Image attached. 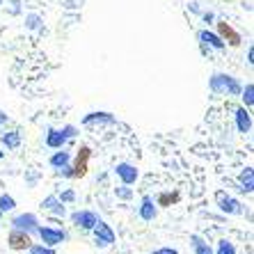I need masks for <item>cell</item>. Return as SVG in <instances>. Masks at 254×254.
I'll use <instances>...</instances> for the list:
<instances>
[{"instance_id": "34", "label": "cell", "mask_w": 254, "mask_h": 254, "mask_svg": "<svg viewBox=\"0 0 254 254\" xmlns=\"http://www.w3.org/2000/svg\"><path fill=\"white\" fill-rule=\"evenodd\" d=\"M2 2H5V0H0V5H2Z\"/></svg>"}, {"instance_id": "17", "label": "cell", "mask_w": 254, "mask_h": 254, "mask_svg": "<svg viewBox=\"0 0 254 254\" xmlns=\"http://www.w3.org/2000/svg\"><path fill=\"white\" fill-rule=\"evenodd\" d=\"M238 184L243 186V190H245V192H252V190H254V172H252V167H245V170L241 172Z\"/></svg>"}, {"instance_id": "30", "label": "cell", "mask_w": 254, "mask_h": 254, "mask_svg": "<svg viewBox=\"0 0 254 254\" xmlns=\"http://www.w3.org/2000/svg\"><path fill=\"white\" fill-rule=\"evenodd\" d=\"M213 18H215V16H213V12H204V21H206V23H211Z\"/></svg>"}, {"instance_id": "8", "label": "cell", "mask_w": 254, "mask_h": 254, "mask_svg": "<svg viewBox=\"0 0 254 254\" xmlns=\"http://www.w3.org/2000/svg\"><path fill=\"white\" fill-rule=\"evenodd\" d=\"M92 156V149L89 147H80L78 151V158H76V165L71 167V179H83L87 174V160Z\"/></svg>"}, {"instance_id": "5", "label": "cell", "mask_w": 254, "mask_h": 254, "mask_svg": "<svg viewBox=\"0 0 254 254\" xmlns=\"http://www.w3.org/2000/svg\"><path fill=\"white\" fill-rule=\"evenodd\" d=\"M7 245H9V250H14V252H23V250H28L30 245H32V238H30V234H25V231H21V229H12L9 236H7Z\"/></svg>"}, {"instance_id": "18", "label": "cell", "mask_w": 254, "mask_h": 254, "mask_svg": "<svg viewBox=\"0 0 254 254\" xmlns=\"http://www.w3.org/2000/svg\"><path fill=\"white\" fill-rule=\"evenodd\" d=\"M48 163H51V167L60 170V167L69 165V163H71V156H69V151H55V154L48 158Z\"/></svg>"}, {"instance_id": "4", "label": "cell", "mask_w": 254, "mask_h": 254, "mask_svg": "<svg viewBox=\"0 0 254 254\" xmlns=\"http://www.w3.org/2000/svg\"><path fill=\"white\" fill-rule=\"evenodd\" d=\"M14 229H21L25 231V234H37V229H39V218H37L35 213H23V215H16V218L12 220Z\"/></svg>"}, {"instance_id": "33", "label": "cell", "mask_w": 254, "mask_h": 254, "mask_svg": "<svg viewBox=\"0 0 254 254\" xmlns=\"http://www.w3.org/2000/svg\"><path fill=\"white\" fill-rule=\"evenodd\" d=\"M0 158H5V154H2V151H0Z\"/></svg>"}, {"instance_id": "14", "label": "cell", "mask_w": 254, "mask_h": 254, "mask_svg": "<svg viewBox=\"0 0 254 254\" xmlns=\"http://www.w3.org/2000/svg\"><path fill=\"white\" fill-rule=\"evenodd\" d=\"M236 128L238 133H250L252 130V115L245 108H238L236 110Z\"/></svg>"}, {"instance_id": "3", "label": "cell", "mask_w": 254, "mask_h": 254, "mask_svg": "<svg viewBox=\"0 0 254 254\" xmlns=\"http://www.w3.org/2000/svg\"><path fill=\"white\" fill-rule=\"evenodd\" d=\"M92 231H94V241L99 248H110L115 243V231L110 229V225H106L103 220H96V225L92 227Z\"/></svg>"}, {"instance_id": "32", "label": "cell", "mask_w": 254, "mask_h": 254, "mask_svg": "<svg viewBox=\"0 0 254 254\" xmlns=\"http://www.w3.org/2000/svg\"><path fill=\"white\" fill-rule=\"evenodd\" d=\"M254 51H252V48H250V51H248V62H250V64H252V62H254Z\"/></svg>"}, {"instance_id": "7", "label": "cell", "mask_w": 254, "mask_h": 254, "mask_svg": "<svg viewBox=\"0 0 254 254\" xmlns=\"http://www.w3.org/2000/svg\"><path fill=\"white\" fill-rule=\"evenodd\" d=\"M115 174L122 179V184L126 186H133L140 179V170L135 165H130V163H117L115 165Z\"/></svg>"}, {"instance_id": "22", "label": "cell", "mask_w": 254, "mask_h": 254, "mask_svg": "<svg viewBox=\"0 0 254 254\" xmlns=\"http://www.w3.org/2000/svg\"><path fill=\"white\" fill-rule=\"evenodd\" d=\"M241 94H243V101H245V106L252 108V106H254V85L248 83L245 87L241 89Z\"/></svg>"}, {"instance_id": "27", "label": "cell", "mask_w": 254, "mask_h": 254, "mask_svg": "<svg viewBox=\"0 0 254 254\" xmlns=\"http://www.w3.org/2000/svg\"><path fill=\"white\" fill-rule=\"evenodd\" d=\"M115 192H117V197H122V199H128V197L133 195V192L128 190V186H126V184H122L117 190H115Z\"/></svg>"}, {"instance_id": "10", "label": "cell", "mask_w": 254, "mask_h": 254, "mask_svg": "<svg viewBox=\"0 0 254 254\" xmlns=\"http://www.w3.org/2000/svg\"><path fill=\"white\" fill-rule=\"evenodd\" d=\"M218 206H220V211L227 213V215H241L243 213L241 201H238L236 197L225 195V192H218Z\"/></svg>"}, {"instance_id": "26", "label": "cell", "mask_w": 254, "mask_h": 254, "mask_svg": "<svg viewBox=\"0 0 254 254\" xmlns=\"http://www.w3.org/2000/svg\"><path fill=\"white\" fill-rule=\"evenodd\" d=\"M39 23H42L39 14H28V16H25V25H28L30 30H37L39 28Z\"/></svg>"}, {"instance_id": "1", "label": "cell", "mask_w": 254, "mask_h": 254, "mask_svg": "<svg viewBox=\"0 0 254 254\" xmlns=\"http://www.w3.org/2000/svg\"><path fill=\"white\" fill-rule=\"evenodd\" d=\"M208 87H211V92H215V94L238 96L243 85L238 83L234 76H229V73H213L211 80H208Z\"/></svg>"}, {"instance_id": "19", "label": "cell", "mask_w": 254, "mask_h": 254, "mask_svg": "<svg viewBox=\"0 0 254 254\" xmlns=\"http://www.w3.org/2000/svg\"><path fill=\"white\" fill-rule=\"evenodd\" d=\"M0 142L7 144V149H16V147H21V135H18V130H9V133L0 135Z\"/></svg>"}, {"instance_id": "6", "label": "cell", "mask_w": 254, "mask_h": 254, "mask_svg": "<svg viewBox=\"0 0 254 254\" xmlns=\"http://www.w3.org/2000/svg\"><path fill=\"white\" fill-rule=\"evenodd\" d=\"M37 234L42 236L44 245H48V248H55V245H60V243L66 241V234L62 229H53V227H39L37 229Z\"/></svg>"}, {"instance_id": "28", "label": "cell", "mask_w": 254, "mask_h": 254, "mask_svg": "<svg viewBox=\"0 0 254 254\" xmlns=\"http://www.w3.org/2000/svg\"><path fill=\"white\" fill-rule=\"evenodd\" d=\"M76 199V192L73 190H64L62 195H60V201H73Z\"/></svg>"}, {"instance_id": "11", "label": "cell", "mask_w": 254, "mask_h": 254, "mask_svg": "<svg viewBox=\"0 0 254 254\" xmlns=\"http://www.w3.org/2000/svg\"><path fill=\"white\" fill-rule=\"evenodd\" d=\"M197 39L201 42V46H208V48H215V51H225L227 44L222 42V37L218 32H211V30H199L197 32Z\"/></svg>"}, {"instance_id": "9", "label": "cell", "mask_w": 254, "mask_h": 254, "mask_svg": "<svg viewBox=\"0 0 254 254\" xmlns=\"http://www.w3.org/2000/svg\"><path fill=\"white\" fill-rule=\"evenodd\" d=\"M215 25H218V35L222 37V42L229 44V46H241V42H243L241 32H236L227 21H218Z\"/></svg>"}, {"instance_id": "24", "label": "cell", "mask_w": 254, "mask_h": 254, "mask_svg": "<svg viewBox=\"0 0 254 254\" xmlns=\"http://www.w3.org/2000/svg\"><path fill=\"white\" fill-rule=\"evenodd\" d=\"M28 252L30 254H58L55 252V248H48V245H44V243L42 245H30Z\"/></svg>"}, {"instance_id": "2", "label": "cell", "mask_w": 254, "mask_h": 254, "mask_svg": "<svg viewBox=\"0 0 254 254\" xmlns=\"http://www.w3.org/2000/svg\"><path fill=\"white\" fill-rule=\"evenodd\" d=\"M76 135V126H64L62 130H55V128H48L46 133V147L51 149H62L66 144L69 137Z\"/></svg>"}, {"instance_id": "21", "label": "cell", "mask_w": 254, "mask_h": 254, "mask_svg": "<svg viewBox=\"0 0 254 254\" xmlns=\"http://www.w3.org/2000/svg\"><path fill=\"white\" fill-rule=\"evenodd\" d=\"M16 208V199L12 195H0V211L2 213H9Z\"/></svg>"}, {"instance_id": "23", "label": "cell", "mask_w": 254, "mask_h": 254, "mask_svg": "<svg viewBox=\"0 0 254 254\" xmlns=\"http://www.w3.org/2000/svg\"><path fill=\"white\" fill-rule=\"evenodd\" d=\"M213 254H236V248H234V243L227 241V238H222V241L218 243V250Z\"/></svg>"}, {"instance_id": "20", "label": "cell", "mask_w": 254, "mask_h": 254, "mask_svg": "<svg viewBox=\"0 0 254 254\" xmlns=\"http://www.w3.org/2000/svg\"><path fill=\"white\" fill-rule=\"evenodd\" d=\"M190 243H192V248H195V254H213L211 245L201 241L197 234H192V236H190Z\"/></svg>"}, {"instance_id": "25", "label": "cell", "mask_w": 254, "mask_h": 254, "mask_svg": "<svg viewBox=\"0 0 254 254\" xmlns=\"http://www.w3.org/2000/svg\"><path fill=\"white\" fill-rule=\"evenodd\" d=\"M172 201H179V192H174V195H160L158 201H156V206H167V204H172Z\"/></svg>"}, {"instance_id": "12", "label": "cell", "mask_w": 254, "mask_h": 254, "mask_svg": "<svg viewBox=\"0 0 254 254\" xmlns=\"http://www.w3.org/2000/svg\"><path fill=\"white\" fill-rule=\"evenodd\" d=\"M96 220H99V215H96L94 211H76L71 215V222H73V225L80 227V229H87V231H92V227L96 225Z\"/></svg>"}, {"instance_id": "35", "label": "cell", "mask_w": 254, "mask_h": 254, "mask_svg": "<svg viewBox=\"0 0 254 254\" xmlns=\"http://www.w3.org/2000/svg\"><path fill=\"white\" fill-rule=\"evenodd\" d=\"M0 218H2V211H0Z\"/></svg>"}, {"instance_id": "16", "label": "cell", "mask_w": 254, "mask_h": 254, "mask_svg": "<svg viewBox=\"0 0 254 254\" xmlns=\"http://www.w3.org/2000/svg\"><path fill=\"white\" fill-rule=\"evenodd\" d=\"M117 119L113 117L110 113H89L83 117V124L89 126V124H115Z\"/></svg>"}, {"instance_id": "15", "label": "cell", "mask_w": 254, "mask_h": 254, "mask_svg": "<svg viewBox=\"0 0 254 254\" xmlns=\"http://www.w3.org/2000/svg\"><path fill=\"white\" fill-rule=\"evenodd\" d=\"M42 206L46 208V211H51L53 213V215H62V218H64V201H60V197L58 195H48L46 199L42 201Z\"/></svg>"}, {"instance_id": "29", "label": "cell", "mask_w": 254, "mask_h": 254, "mask_svg": "<svg viewBox=\"0 0 254 254\" xmlns=\"http://www.w3.org/2000/svg\"><path fill=\"white\" fill-rule=\"evenodd\" d=\"M154 254H179V250H174V248H158V250H154Z\"/></svg>"}, {"instance_id": "31", "label": "cell", "mask_w": 254, "mask_h": 254, "mask_svg": "<svg viewBox=\"0 0 254 254\" xmlns=\"http://www.w3.org/2000/svg\"><path fill=\"white\" fill-rule=\"evenodd\" d=\"M2 124H7V115L0 110V126H2Z\"/></svg>"}, {"instance_id": "13", "label": "cell", "mask_w": 254, "mask_h": 254, "mask_svg": "<svg viewBox=\"0 0 254 254\" xmlns=\"http://www.w3.org/2000/svg\"><path fill=\"white\" fill-rule=\"evenodd\" d=\"M137 215H140L144 222H151V220L158 215V208H156V201L151 199L149 195H144L142 197V201H140V208H137Z\"/></svg>"}]
</instances>
